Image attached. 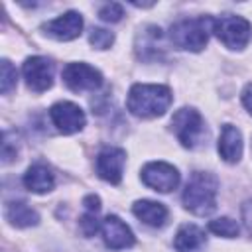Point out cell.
Masks as SVG:
<instances>
[{
    "label": "cell",
    "mask_w": 252,
    "mask_h": 252,
    "mask_svg": "<svg viewBox=\"0 0 252 252\" xmlns=\"http://www.w3.org/2000/svg\"><path fill=\"white\" fill-rule=\"evenodd\" d=\"M142 181L159 193H169L179 185V171L167 161H150L142 167Z\"/></svg>",
    "instance_id": "cell-6"
},
{
    "label": "cell",
    "mask_w": 252,
    "mask_h": 252,
    "mask_svg": "<svg viewBox=\"0 0 252 252\" xmlns=\"http://www.w3.org/2000/svg\"><path fill=\"white\" fill-rule=\"evenodd\" d=\"M89 41L96 49H108L112 45V41H114V33L108 32V30H102V28H94L91 32V35H89Z\"/></svg>",
    "instance_id": "cell-21"
},
{
    "label": "cell",
    "mask_w": 252,
    "mask_h": 252,
    "mask_svg": "<svg viewBox=\"0 0 252 252\" xmlns=\"http://www.w3.org/2000/svg\"><path fill=\"white\" fill-rule=\"evenodd\" d=\"M83 205H85V209L91 211V213H98V211H100V199H98L96 195H87V197L83 199Z\"/></svg>",
    "instance_id": "cell-26"
},
{
    "label": "cell",
    "mask_w": 252,
    "mask_h": 252,
    "mask_svg": "<svg viewBox=\"0 0 252 252\" xmlns=\"http://www.w3.org/2000/svg\"><path fill=\"white\" fill-rule=\"evenodd\" d=\"M10 136L12 132H4V138H2V161L4 163H10L18 156V144H12Z\"/></svg>",
    "instance_id": "cell-24"
},
{
    "label": "cell",
    "mask_w": 252,
    "mask_h": 252,
    "mask_svg": "<svg viewBox=\"0 0 252 252\" xmlns=\"http://www.w3.org/2000/svg\"><path fill=\"white\" fill-rule=\"evenodd\" d=\"M219 156L226 163H236L242 158V134L236 126L224 124L219 138Z\"/></svg>",
    "instance_id": "cell-14"
},
{
    "label": "cell",
    "mask_w": 252,
    "mask_h": 252,
    "mask_svg": "<svg viewBox=\"0 0 252 252\" xmlns=\"http://www.w3.org/2000/svg\"><path fill=\"white\" fill-rule=\"evenodd\" d=\"M16 81H18V73H16L14 65L8 59H2V79H0V91H2V94H8L16 87Z\"/></svg>",
    "instance_id": "cell-20"
},
{
    "label": "cell",
    "mask_w": 252,
    "mask_h": 252,
    "mask_svg": "<svg viewBox=\"0 0 252 252\" xmlns=\"http://www.w3.org/2000/svg\"><path fill=\"white\" fill-rule=\"evenodd\" d=\"M49 118L53 122V126L61 132V134H75V132H81L85 122H87V116L83 112V108L75 102H69V100H61V102H55L51 108H49Z\"/></svg>",
    "instance_id": "cell-8"
},
{
    "label": "cell",
    "mask_w": 252,
    "mask_h": 252,
    "mask_svg": "<svg viewBox=\"0 0 252 252\" xmlns=\"http://www.w3.org/2000/svg\"><path fill=\"white\" fill-rule=\"evenodd\" d=\"M63 83L75 93L96 91L102 85V73L89 63H69L63 69Z\"/></svg>",
    "instance_id": "cell-9"
},
{
    "label": "cell",
    "mask_w": 252,
    "mask_h": 252,
    "mask_svg": "<svg viewBox=\"0 0 252 252\" xmlns=\"http://www.w3.org/2000/svg\"><path fill=\"white\" fill-rule=\"evenodd\" d=\"M22 73L28 89L33 93H43L53 85V63L47 57H41V55L28 57L24 61Z\"/></svg>",
    "instance_id": "cell-7"
},
{
    "label": "cell",
    "mask_w": 252,
    "mask_h": 252,
    "mask_svg": "<svg viewBox=\"0 0 252 252\" xmlns=\"http://www.w3.org/2000/svg\"><path fill=\"white\" fill-rule=\"evenodd\" d=\"M161 30L158 26H144L136 35V53L144 61L161 57Z\"/></svg>",
    "instance_id": "cell-13"
},
{
    "label": "cell",
    "mask_w": 252,
    "mask_h": 252,
    "mask_svg": "<svg viewBox=\"0 0 252 252\" xmlns=\"http://www.w3.org/2000/svg\"><path fill=\"white\" fill-rule=\"evenodd\" d=\"M209 230L215 232L217 236H224V238H234L238 236L240 228H238V222L232 220L230 217H220V219H215L209 222Z\"/></svg>",
    "instance_id": "cell-19"
},
{
    "label": "cell",
    "mask_w": 252,
    "mask_h": 252,
    "mask_svg": "<svg viewBox=\"0 0 252 252\" xmlns=\"http://www.w3.org/2000/svg\"><path fill=\"white\" fill-rule=\"evenodd\" d=\"M171 100H173V96H171L169 87L136 83L128 91L126 106L138 118H156V116L165 114Z\"/></svg>",
    "instance_id": "cell-1"
},
{
    "label": "cell",
    "mask_w": 252,
    "mask_h": 252,
    "mask_svg": "<svg viewBox=\"0 0 252 252\" xmlns=\"http://www.w3.org/2000/svg\"><path fill=\"white\" fill-rule=\"evenodd\" d=\"M126 163V152L122 148H102L96 156V173L100 179L118 185L122 181V171Z\"/></svg>",
    "instance_id": "cell-10"
},
{
    "label": "cell",
    "mask_w": 252,
    "mask_h": 252,
    "mask_svg": "<svg viewBox=\"0 0 252 252\" xmlns=\"http://www.w3.org/2000/svg\"><path fill=\"white\" fill-rule=\"evenodd\" d=\"M43 33L53 37V39H59V41H71L75 37L81 35L83 32V18L79 12L75 10H69L65 14H61L59 18L55 20H49L47 24L41 26Z\"/></svg>",
    "instance_id": "cell-11"
},
{
    "label": "cell",
    "mask_w": 252,
    "mask_h": 252,
    "mask_svg": "<svg viewBox=\"0 0 252 252\" xmlns=\"http://www.w3.org/2000/svg\"><path fill=\"white\" fill-rule=\"evenodd\" d=\"M217 193H219V179L209 171H195L183 191V207L197 215L207 217L217 209Z\"/></svg>",
    "instance_id": "cell-2"
},
{
    "label": "cell",
    "mask_w": 252,
    "mask_h": 252,
    "mask_svg": "<svg viewBox=\"0 0 252 252\" xmlns=\"http://www.w3.org/2000/svg\"><path fill=\"white\" fill-rule=\"evenodd\" d=\"M24 185L32 193H49L55 187V175L45 163H33L24 173Z\"/></svg>",
    "instance_id": "cell-15"
},
{
    "label": "cell",
    "mask_w": 252,
    "mask_h": 252,
    "mask_svg": "<svg viewBox=\"0 0 252 252\" xmlns=\"http://www.w3.org/2000/svg\"><path fill=\"white\" fill-rule=\"evenodd\" d=\"M213 32L228 49H242L248 45L252 37L250 22L242 16H232V14L213 20Z\"/></svg>",
    "instance_id": "cell-4"
},
{
    "label": "cell",
    "mask_w": 252,
    "mask_h": 252,
    "mask_svg": "<svg viewBox=\"0 0 252 252\" xmlns=\"http://www.w3.org/2000/svg\"><path fill=\"white\" fill-rule=\"evenodd\" d=\"M171 128L177 136V140L181 142V146L185 148H195L203 134H205V122H203V116L199 114V110L195 108H179L173 118H171Z\"/></svg>",
    "instance_id": "cell-5"
},
{
    "label": "cell",
    "mask_w": 252,
    "mask_h": 252,
    "mask_svg": "<svg viewBox=\"0 0 252 252\" xmlns=\"http://www.w3.org/2000/svg\"><path fill=\"white\" fill-rule=\"evenodd\" d=\"M132 213L148 226H163L167 220V207L163 203L158 201H150V199H142L136 201L132 205Z\"/></svg>",
    "instance_id": "cell-16"
},
{
    "label": "cell",
    "mask_w": 252,
    "mask_h": 252,
    "mask_svg": "<svg viewBox=\"0 0 252 252\" xmlns=\"http://www.w3.org/2000/svg\"><path fill=\"white\" fill-rule=\"evenodd\" d=\"M242 222H244L246 230L252 234V199L242 205Z\"/></svg>",
    "instance_id": "cell-25"
},
{
    "label": "cell",
    "mask_w": 252,
    "mask_h": 252,
    "mask_svg": "<svg viewBox=\"0 0 252 252\" xmlns=\"http://www.w3.org/2000/svg\"><path fill=\"white\" fill-rule=\"evenodd\" d=\"M79 226H81V230H83L85 236L96 234V230L100 228V222H98V219H96V213L85 211V215H83L81 220H79Z\"/></svg>",
    "instance_id": "cell-23"
},
{
    "label": "cell",
    "mask_w": 252,
    "mask_h": 252,
    "mask_svg": "<svg viewBox=\"0 0 252 252\" xmlns=\"http://www.w3.org/2000/svg\"><path fill=\"white\" fill-rule=\"evenodd\" d=\"M6 219L10 220V224L18 226V228H28V226H35L39 222V215L35 209H32L28 203L24 201H12L6 205Z\"/></svg>",
    "instance_id": "cell-18"
},
{
    "label": "cell",
    "mask_w": 252,
    "mask_h": 252,
    "mask_svg": "<svg viewBox=\"0 0 252 252\" xmlns=\"http://www.w3.org/2000/svg\"><path fill=\"white\" fill-rule=\"evenodd\" d=\"M207 242L205 230L197 224H183L179 226L175 238H173V246L177 252H199Z\"/></svg>",
    "instance_id": "cell-17"
},
{
    "label": "cell",
    "mask_w": 252,
    "mask_h": 252,
    "mask_svg": "<svg viewBox=\"0 0 252 252\" xmlns=\"http://www.w3.org/2000/svg\"><path fill=\"white\" fill-rule=\"evenodd\" d=\"M242 104H244V108L252 114V83H248V85L244 87V91H242Z\"/></svg>",
    "instance_id": "cell-27"
},
{
    "label": "cell",
    "mask_w": 252,
    "mask_h": 252,
    "mask_svg": "<svg viewBox=\"0 0 252 252\" xmlns=\"http://www.w3.org/2000/svg\"><path fill=\"white\" fill-rule=\"evenodd\" d=\"M211 32H213V20L209 16L185 18L169 28V39L177 49L201 51L207 45Z\"/></svg>",
    "instance_id": "cell-3"
},
{
    "label": "cell",
    "mask_w": 252,
    "mask_h": 252,
    "mask_svg": "<svg viewBox=\"0 0 252 252\" xmlns=\"http://www.w3.org/2000/svg\"><path fill=\"white\" fill-rule=\"evenodd\" d=\"M100 230H102L104 244L110 250H124V248L134 246V242H136L134 232L130 230V226L116 215L104 217V220L100 222Z\"/></svg>",
    "instance_id": "cell-12"
},
{
    "label": "cell",
    "mask_w": 252,
    "mask_h": 252,
    "mask_svg": "<svg viewBox=\"0 0 252 252\" xmlns=\"http://www.w3.org/2000/svg\"><path fill=\"white\" fill-rule=\"evenodd\" d=\"M98 16H100L102 22H110V24H114V22H120V20H122L124 12H122V6H120V4L110 2V4H104V6L98 10Z\"/></svg>",
    "instance_id": "cell-22"
}]
</instances>
